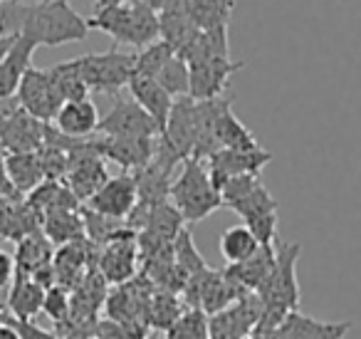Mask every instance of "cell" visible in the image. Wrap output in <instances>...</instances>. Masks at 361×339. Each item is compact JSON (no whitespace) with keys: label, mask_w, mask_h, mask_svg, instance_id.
I'll list each match as a JSON object with an SVG mask.
<instances>
[{"label":"cell","mask_w":361,"mask_h":339,"mask_svg":"<svg viewBox=\"0 0 361 339\" xmlns=\"http://www.w3.org/2000/svg\"><path fill=\"white\" fill-rule=\"evenodd\" d=\"M262 319V302L255 292L245 295L223 312L211 314V339H247Z\"/></svg>","instance_id":"4fadbf2b"},{"label":"cell","mask_w":361,"mask_h":339,"mask_svg":"<svg viewBox=\"0 0 361 339\" xmlns=\"http://www.w3.org/2000/svg\"><path fill=\"white\" fill-rule=\"evenodd\" d=\"M169 201L186 223H201L223 206L221 189L213 184L206 161L198 159H186L180 164Z\"/></svg>","instance_id":"277c9868"},{"label":"cell","mask_w":361,"mask_h":339,"mask_svg":"<svg viewBox=\"0 0 361 339\" xmlns=\"http://www.w3.org/2000/svg\"><path fill=\"white\" fill-rule=\"evenodd\" d=\"M70 309H72V292L62 285H55L45 292V302H42V312L52 319L55 324L65 322L70 317Z\"/></svg>","instance_id":"60d3db41"},{"label":"cell","mask_w":361,"mask_h":339,"mask_svg":"<svg viewBox=\"0 0 361 339\" xmlns=\"http://www.w3.org/2000/svg\"><path fill=\"white\" fill-rule=\"evenodd\" d=\"M247 339H255V337H247Z\"/></svg>","instance_id":"816d5d0a"},{"label":"cell","mask_w":361,"mask_h":339,"mask_svg":"<svg viewBox=\"0 0 361 339\" xmlns=\"http://www.w3.org/2000/svg\"><path fill=\"white\" fill-rule=\"evenodd\" d=\"M272 268H275V245H262L250 260L238 265H228V273H231L233 280L243 285L247 292H257L260 285L270 278Z\"/></svg>","instance_id":"f1b7e54d"},{"label":"cell","mask_w":361,"mask_h":339,"mask_svg":"<svg viewBox=\"0 0 361 339\" xmlns=\"http://www.w3.org/2000/svg\"><path fill=\"white\" fill-rule=\"evenodd\" d=\"M47 124L35 117H30L25 109H18L0 121V146L6 154H20V151H40L45 144Z\"/></svg>","instance_id":"d6986e66"},{"label":"cell","mask_w":361,"mask_h":339,"mask_svg":"<svg viewBox=\"0 0 361 339\" xmlns=\"http://www.w3.org/2000/svg\"><path fill=\"white\" fill-rule=\"evenodd\" d=\"M173 255H176V265H178L180 273L186 275V280H191L193 275H198V273H203L206 268H211V265L206 263V258L198 253L196 243H193V235H191V230H188V228L180 230V235L176 238Z\"/></svg>","instance_id":"8d00e7d4"},{"label":"cell","mask_w":361,"mask_h":339,"mask_svg":"<svg viewBox=\"0 0 361 339\" xmlns=\"http://www.w3.org/2000/svg\"><path fill=\"white\" fill-rule=\"evenodd\" d=\"M6 171L13 191L20 196H30L37 186L45 181L40 151H20V154H6Z\"/></svg>","instance_id":"484cf974"},{"label":"cell","mask_w":361,"mask_h":339,"mask_svg":"<svg viewBox=\"0 0 361 339\" xmlns=\"http://www.w3.org/2000/svg\"><path fill=\"white\" fill-rule=\"evenodd\" d=\"M18 18L0 20V35H20L30 37L37 47H60L70 42H85L90 35V23L70 6V0H45L23 8L16 6Z\"/></svg>","instance_id":"6da1fadb"},{"label":"cell","mask_w":361,"mask_h":339,"mask_svg":"<svg viewBox=\"0 0 361 339\" xmlns=\"http://www.w3.org/2000/svg\"><path fill=\"white\" fill-rule=\"evenodd\" d=\"M191 67V95L196 102H208L226 97L233 75L245 67V62L233 57H203V60L188 62Z\"/></svg>","instance_id":"7c38bea8"},{"label":"cell","mask_w":361,"mask_h":339,"mask_svg":"<svg viewBox=\"0 0 361 339\" xmlns=\"http://www.w3.org/2000/svg\"><path fill=\"white\" fill-rule=\"evenodd\" d=\"M272 161V154L260 149L255 151H233V149H218L211 159L206 161L211 171L213 184L221 189L226 181L238 179V176H260L262 169Z\"/></svg>","instance_id":"2e32d148"},{"label":"cell","mask_w":361,"mask_h":339,"mask_svg":"<svg viewBox=\"0 0 361 339\" xmlns=\"http://www.w3.org/2000/svg\"><path fill=\"white\" fill-rule=\"evenodd\" d=\"M99 121L102 117L97 112V105L87 97V100H75L62 105V109L55 117V129L75 141H85L99 131Z\"/></svg>","instance_id":"7402d4cb"},{"label":"cell","mask_w":361,"mask_h":339,"mask_svg":"<svg viewBox=\"0 0 361 339\" xmlns=\"http://www.w3.org/2000/svg\"><path fill=\"white\" fill-rule=\"evenodd\" d=\"M151 329L144 324L116 322V319H99L97 322V337L102 339H149Z\"/></svg>","instance_id":"ab89813d"},{"label":"cell","mask_w":361,"mask_h":339,"mask_svg":"<svg viewBox=\"0 0 361 339\" xmlns=\"http://www.w3.org/2000/svg\"><path fill=\"white\" fill-rule=\"evenodd\" d=\"M13 319H16V317H13V314L8 312V309L0 307V324H8V322H13Z\"/></svg>","instance_id":"7dc6e473"},{"label":"cell","mask_w":361,"mask_h":339,"mask_svg":"<svg viewBox=\"0 0 361 339\" xmlns=\"http://www.w3.org/2000/svg\"><path fill=\"white\" fill-rule=\"evenodd\" d=\"M216 141L218 149H233V151H255L260 149V141L255 139L250 129L233 114V105L221 112L216 121Z\"/></svg>","instance_id":"f546056e"},{"label":"cell","mask_w":361,"mask_h":339,"mask_svg":"<svg viewBox=\"0 0 361 339\" xmlns=\"http://www.w3.org/2000/svg\"><path fill=\"white\" fill-rule=\"evenodd\" d=\"M50 70V77L55 82L57 92H60L62 102H75V100H87L90 97V87L85 85L77 72H72L65 62H57V65L47 67Z\"/></svg>","instance_id":"f35d334b"},{"label":"cell","mask_w":361,"mask_h":339,"mask_svg":"<svg viewBox=\"0 0 361 339\" xmlns=\"http://www.w3.org/2000/svg\"><path fill=\"white\" fill-rule=\"evenodd\" d=\"M164 146H169L180 161L193 156L196 149V100L193 97H178L171 109L169 124L159 136Z\"/></svg>","instance_id":"e0dca14e"},{"label":"cell","mask_w":361,"mask_h":339,"mask_svg":"<svg viewBox=\"0 0 361 339\" xmlns=\"http://www.w3.org/2000/svg\"><path fill=\"white\" fill-rule=\"evenodd\" d=\"M129 97L156 121L159 131L164 134L166 124H169L171 109L176 105V97H171L164 87L156 82V77H144V75H134L129 82ZM159 134V136H161Z\"/></svg>","instance_id":"44dd1931"},{"label":"cell","mask_w":361,"mask_h":339,"mask_svg":"<svg viewBox=\"0 0 361 339\" xmlns=\"http://www.w3.org/2000/svg\"><path fill=\"white\" fill-rule=\"evenodd\" d=\"M87 23H90V30L106 32L116 45H131L136 50L161 40L159 13L146 0H136V3H129V6L99 11Z\"/></svg>","instance_id":"5b68a950"},{"label":"cell","mask_w":361,"mask_h":339,"mask_svg":"<svg viewBox=\"0 0 361 339\" xmlns=\"http://www.w3.org/2000/svg\"><path fill=\"white\" fill-rule=\"evenodd\" d=\"M136 55V65H134V75H144V77H156L161 72V67L176 55V50L169 45L166 40H156L151 45L141 47Z\"/></svg>","instance_id":"74e56055"},{"label":"cell","mask_w":361,"mask_h":339,"mask_svg":"<svg viewBox=\"0 0 361 339\" xmlns=\"http://www.w3.org/2000/svg\"><path fill=\"white\" fill-rule=\"evenodd\" d=\"M35 230H40V218L20 194L0 196V238L18 243Z\"/></svg>","instance_id":"603a6c76"},{"label":"cell","mask_w":361,"mask_h":339,"mask_svg":"<svg viewBox=\"0 0 361 339\" xmlns=\"http://www.w3.org/2000/svg\"><path fill=\"white\" fill-rule=\"evenodd\" d=\"M8 194H16L8 181V171H6V149L0 146V196H8Z\"/></svg>","instance_id":"7bdbcfd3"},{"label":"cell","mask_w":361,"mask_h":339,"mask_svg":"<svg viewBox=\"0 0 361 339\" xmlns=\"http://www.w3.org/2000/svg\"><path fill=\"white\" fill-rule=\"evenodd\" d=\"M3 3H6V0H0V20H3V8H6Z\"/></svg>","instance_id":"681fc988"},{"label":"cell","mask_w":361,"mask_h":339,"mask_svg":"<svg viewBox=\"0 0 361 339\" xmlns=\"http://www.w3.org/2000/svg\"><path fill=\"white\" fill-rule=\"evenodd\" d=\"M40 230L52 240L55 248H62L67 243L85 238V218H82V208H65V210H52L40 220Z\"/></svg>","instance_id":"83f0119b"},{"label":"cell","mask_w":361,"mask_h":339,"mask_svg":"<svg viewBox=\"0 0 361 339\" xmlns=\"http://www.w3.org/2000/svg\"><path fill=\"white\" fill-rule=\"evenodd\" d=\"M16 97H18L20 109H25L27 114L45 121V124L55 121L57 112L65 105L60 92H57L55 82H52L50 70H40V67H35V65L25 72Z\"/></svg>","instance_id":"30bf717a"},{"label":"cell","mask_w":361,"mask_h":339,"mask_svg":"<svg viewBox=\"0 0 361 339\" xmlns=\"http://www.w3.org/2000/svg\"><path fill=\"white\" fill-rule=\"evenodd\" d=\"M13 258H16L18 273L32 275L35 270L45 268V265H50L55 260V245H52V240L42 230H35V233L18 240V248Z\"/></svg>","instance_id":"4316f807"},{"label":"cell","mask_w":361,"mask_h":339,"mask_svg":"<svg viewBox=\"0 0 361 339\" xmlns=\"http://www.w3.org/2000/svg\"><path fill=\"white\" fill-rule=\"evenodd\" d=\"M97 134L121 136V139H156L161 131L156 121L131 97H119L116 105L102 117Z\"/></svg>","instance_id":"8fae6325"},{"label":"cell","mask_w":361,"mask_h":339,"mask_svg":"<svg viewBox=\"0 0 361 339\" xmlns=\"http://www.w3.org/2000/svg\"><path fill=\"white\" fill-rule=\"evenodd\" d=\"M223 206L235 210L243 218V225L255 233L262 245L277 243V210L280 203L275 196L262 186L260 176H238L221 186Z\"/></svg>","instance_id":"3957f363"},{"label":"cell","mask_w":361,"mask_h":339,"mask_svg":"<svg viewBox=\"0 0 361 339\" xmlns=\"http://www.w3.org/2000/svg\"><path fill=\"white\" fill-rule=\"evenodd\" d=\"M90 339H102V337H97V334H94V337H90Z\"/></svg>","instance_id":"f907efd6"},{"label":"cell","mask_w":361,"mask_h":339,"mask_svg":"<svg viewBox=\"0 0 361 339\" xmlns=\"http://www.w3.org/2000/svg\"><path fill=\"white\" fill-rule=\"evenodd\" d=\"M97 270L106 280V285H114V287L131 282L141 273L139 238L134 228H124L104 248L97 250Z\"/></svg>","instance_id":"52a82bcc"},{"label":"cell","mask_w":361,"mask_h":339,"mask_svg":"<svg viewBox=\"0 0 361 339\" xmlns=\"http://www.w3.org/2000/svg\"><path fill=\"white\" fill-rule=\"evenodd\" d=\"M94 245L87 238H80L75 243H67L62 248L55 250V273H57V285L72 290L85 280V275L90 273L92 268H97V253Z\"/></svg>","instance_id":"ffe728a7"},{"label":"cell","mask_w":361,"mask_h":339,"mask_svg":"<svg viewBox=\"0 0 361 339\" xmlns=\"http://www.w3.org/2000/svg\"><path fill=\"white\" fill-rule=\"evenodd\" d=\"M82 218H85V238L90 240L97 250L104 248V245L109 243L111 238H116L124 228H129L126 220L102 215V213H97V210L87 208V206L82 208Z\"/></svg>","instance_id":"836d02e7"},{"label":"cell","mask_w":361,"mask_h":339,"mask_svg":"<svg viewBox=\"0 0 361 339\" xmlns=\"http://www.w3.org/2000/svg\"><path fill=\"white\" fill-rule=\"evenodd\" d=\"M35 50H37L35 42L18 32L16 45L0 60V100H11V97L18 95V87H20L23 77L32 67V52Z\"/></svg>","instance_id":"cb8c5ba5"},{"label":"cell","mask_w":361,"mask_h":339,"mask_svg":"<svg viewBox=\"0 0 361 339\" xmlns=\"http://www.w3.org/2000/svg\"><path fill=\"white\" fill-rule=\"evenodd\" d=\"M154 292H156V285L151 282L144 273L136 275L131 282L116 285V287L106 295V302H104L106 319L149 327V307H151Z\"/></svg>","instance_id":"ba28073f"},{"label":"cell","mask_w":361,"mask_h":339,"mask_svg":"<svg viewBox=\"0 0 361 339\" xmlns=\"http://www.w3.org/2000/svg\"><path fill=\"white\" fill-rule=\"evenodd\" d=\"M0 339H23L20 329L16 327V319L8 324H0Z\"/></svg>","instance_id":"f6af8a7d"},{"label":"cell","mask_w":361,"mask_h":339,"mask_svg":"<svg viewBox=\"0 0 361 339\" xmlns=\"http://www.w3.org/2000/svg\"><path fill=\"white\" fill-rule=\"evenodd\" d=\"M166 339H211V317L198 307H186L173 324L164 332Z\"/></svg>","instance_id":"e575fe53"},{"label":"cell","mask_w":361,"mask_h":339,"mask_svg":"<svg viewBox=\"0 0 361 339\" xmlns=\"http://www.w3.org/2000/svg\"><path fill=\"white\" fill-rule=\"evenodd\" d=\"M156 139H121V136H97V139H90L92 149L102 156L104 161H111L116 164L121 171H141L144 166L151 164L156 154Z\"/></svg>","instance_id":"9a60e30c"},{"label":"cell","mask_w":361,"mask_h":339,"mask_svg":"<svg viewBox=\"0 0 361 339\" xmlns=\"http://www.w3.org/2000/svg\"><path fill=\"white\" fill-rule=\"evenodd\" d=\"M16 40H18V32H11V35H0V60L11 52V47L16 45Z\"/></svg>","instance_id":"bcb514c9"},{"label":"cell","mask_w":361,"mask_h":339,"mask_svg":"<svg viewBox=\"0 0 361 339\" xmlns=\"http://www.w3.org/2000/svg\"><path fill=\"white\" fill-rule=\"evenodd\" d=\"M183 312H186V302L178 295L156 287L149 307V327L156 329V332H166Z\"/></svg>","instance_id":"d6a6232c"},{"label":"cell","mask_w":361,"mask_h":339,"mask_svg":"<svg viewBox=\"0 0 361 339\" xmlns=\"http://www.w3.org/2000/svg\"><path fill=\"white\" fill-rule=\"evenodd\" d=\"M300 253V243H282V240L275 243V268L255 292L262 302V319L255 332L280 327L287 314L300 309V282H297Z\"/></svg>","instance_id":"7a4b0ae2"},{"label":"cell","mask_w":361,"mask_h":339,"mask_svg":"<svg viewBox=\"0 0 361 339\" xmlns=\"http://www.w3.org/2000/svg\"><path fill=\"white\" fill-rule=\"evenodd\" d=\"M136 0H94V13L99 11H109V8H119V6H129Z\"/></svg>","instance_id":"ee69618b"},{"label":"cell","mask_w":361,"mask_h":339,"mask_svg":"<svg viewBox=\"0 0 361 339\" xmlns=\"http://www.w3.org/2000/svg\"><path fill=\"white\" fill-rule=\"evenodd\" d=\"M351 329V322H319L307 314L290 312L285 322L275 329L255 332V339H344L346 332Z\"/></svg>","instance_id":"ac0fdd59"},{"label":"cell","mask_w":361,"mask_h":339,"mask_svg":"<svg viewBox=\"0 0 361 339\" xmlns=\"http://www.w3.org/2000/svg\"><path fill=\"white\" fill-rule=\"evenodd\" d=\"M45 292L40 282L30 278V275L16 273L11 290H8V302L6 309L20 322H32L37 312H42V302H45Z\"/></svg>","instance_id":"d4e9b609"},{"label":"cell","mask_w":361,"mask_h":339,"mask_svg":"<svg viewBox=\"0 0 361 339\" xmlns=\"http://www.w3.org/2000/svg\"><path fill=\"white\" fill-rule=\"evenodd\" d=\"M16 258L8 255L6 250H0V290H8L16 280Z\"/></svg>","instance_id":"b9f144b4"},{"label":"cell","mask_w":361,"mask_h":339,"mask_svg":"<svg viewBox=\"0 0 361 339\" xmlns=\"http://www.w3.org/2000/svg\"><path fill=\"white\" fill-rule=\"evenodd\" d=\"M235 13V0H191V18L198 30L228 28Z\"/></svg>","instance_id":"1f68e13d"},{"label":"cell","mask_w":361,"mask_h":339,"mask_svg":"<svg viewBox=\"0 0 361 339\" xmlns=\"http://www.w3.org/2000/svg\"><path fill=\"white\" fill-rule=\"evenodd\" d=\"M65 65L85 80L90 92H102V95L111 97L129 87L131 77H134L136 55L119 52L116 47H111L106 52H90V55L72 57V60H65Z\"/></svg>","instance_id":"8992f818"},{"label":"cell","mask_w":361,"mask_h":339,"mask_svg":"<svg viewBox=\"0 0 361 339\" xmlns=\"http://www.w3.org/2000/svg\"><path fill=\"white\" fill-rule=\"evenodd\" d=\"M8 3H16V6H20L23 0H8ZM32 3H45V0H32Z\"/></svg>","instance_id":"c3c4849f"},{"label":"cell","mask_w":361,"mask_h":339,"mask_svg":"<svg viewBox=\"0 0 361 339\" xmlns=\"http://www.w3.org/2000/svg\"><path fill=\"white\" fill-rule=\"evenodd\" d=\"M139 203V189H136V176L131 171H121L116 176H109L106 184L87 201V208L97 210L102 215H109L116 220H126L134 213Z\"/></svg>","instance_id":"5bb4252c"},{"label":"cell","mask_w":361,"mask_h":339,"mask_svg":"<svg viewBox=\"0 0 361 339\" xmlns=\"http://www.w3.org/2000/svg\"><path fill=\"white\" fill-rule=\"evenodd\" d=\"M156 82L169 92L171 97H188L191 95V67L183 57L173 55L164 67L161 72L156 75Z\"/></svg>","instance_id":"d590c367"},{"label":"cell","mask_w":361,"mask_h":339,"mask_svg":"<svg viewBox=\"0 0 361 339\" xmlns=\"http://www.w3.org/2000/svg\"><path fill=\"white\" fill-rule=\"evenodd\" d=\"M109 179L106 161L92 149L90 139L80 141L70 154V169H67L65 184L80 203H87Z\"/></svg>","instance_id":"9c48e42d"},{"label":"cell","mask_w":361,"mask_h":339,"mask_svg":"<svg viewBox=\"0 0 361 339\" xmlns=\"http://www.w3.org/2000/svg\"><path fill=\"white\" fill-rule=\"evenodd\" d=\"M260 248H262V243L255 238V233H252L247 225H233V228H228L226 233L221 235V240H218V250H221V255L226 258L228 265L245 263V260H250Z\"/></svg>","instance_id":"4dcf8cb0"}]
</instances>
